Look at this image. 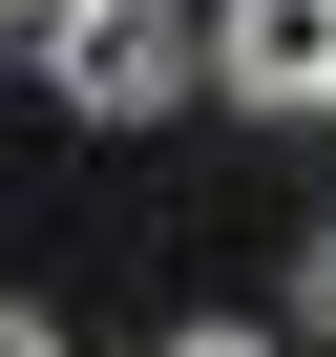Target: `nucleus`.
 I'll return each mask as SVG.
<instances>
[{
	"label": "nucleus",
	"instance_id": "2",
	"mask_svg": "<svg viewBox=\"0 0 336 357\" xmlns=\"http://www.w3.org/2000/svg\"><path fill=\"white\" fill-rule=\"evenodd\" d=\"M211 84L273 105V126H336V0H231L211 22Z\"/></svg>",
	"mask_w": 336,
	"mask_h": 357
},
{
	"label": "nucleus",
	"instance_id": "1",
	"mask_svg": "<svg viewBox=\"0 0 336 357\" xmlns=\"http://www.w3.org/2000/svg\"><path fill=\"white\" fill-rule=\"evenodd\" d=\"M190 22H168V0H63V22H43V84L84 105V126H147V105H190Z\"/></svg>",
	"mask_w": 336,
	"mask_h": 357
},
{
	"label": "nucleus",
	"instance_id": "5",
	"mask_svg": "<svg viewBox=\"0 0 336 357\" xmlns=\"http://www.w3.org/2000/svg\"><path fill=\"white\" fill-rule=\"evenodd\" d=\"M43 22H63V0H0V43H43Z\"/></svg>",
	"mask_w": 336,
	"mask_h": 357
},
{
	"label": "nucleus",
	"instance_id": "3",
	"mask_svg": "<svg viewBox=\"0 0 336 357\" xmlns=\"http://www.w3.org/2000/svg\"><path fill=\"white\" fill-rule=\"evenodd\" d=\"M294 315H315V336H336V231H315V252H294Z\"/></svg>",
	"mask_w": 336,
	"mask_h": 357
},
{
	"label": "nucleus",
	"instance_id": "6",
	"mask_svg": "<svg viewBox=\"0 0 336 357\" xmlns=\"http://www.w3.org/2000/svg\"><path fill=\"white\" fill-rule=\"evenodd\" d=\"M0 357H63V336H43V315H0Z\"/></svg>",
	"mask_w": 336,
	"mask_h": 357
},
{
	"label": "nucleus",
	"instance_id": "4",
	"mask_svg": "<svg viewBox=\"0 0 336 357\" xmlns=\"http://www.w3.org/2000/svg\"><path fill=\"white\" fill-rule=\"evenodd\" d=\"M168 357H273V336H231V315H211V336H168Z\"/></svg>",
	"mask_w": 336,
	"mask_h": 357
}]
</instances>
